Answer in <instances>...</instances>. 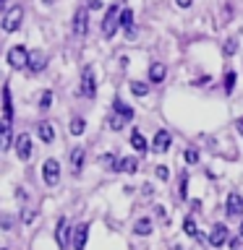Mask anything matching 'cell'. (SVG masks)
I'll use <instances>...</instances> for the list:
<instances>
[{"mask_svg":"<svg viewBox=\"0 0 243 250\" xmlns=\"http://www.w3.org/2000/svg\"><path fill=\"white\" fill-rule=\"evenodd\" d=\"M3 148H11V123H3Z\"/></svg>","mask_w":243,"mask_h":250,"instance_id":"4dcf8cb0","label":"cell"},{"mask_svg":"<svg viewBox=\"0 0 243 250\" xmlns=\"http://www.w3.org/2000/svg\"><path fill=\"white\" fill-rule=\"evenodd\" d=\"M84 128H86V123L81 120V117H73V120H71V133H73V136H81Z\"/></svg>","mask_w":243,"mask_h":250,"instance_id":"4316f807","label":"cell"},{"mask_svg":"<svg viewBox=\"0 0 243 250\" xmlns=\"http://www.w3.org/2000/svg\"><path fill=\"white\" fill-rule=\"evenodd\" d=\"M13 120V102H11V89L3 86V123Z\"/></svg>","mask_w":243,"mask_h":250,"instance_id":"9a60e30c","label":"cell"},{"mask_svg":"<svg viewBox=\"0 0 243 250\" xmlns=\"http://www.w3.org/2000/svg\"><path fill=\"white\" fill-rule=\"evenodd\" d=\"M133 232H136L139 237H149V234H152V222H149V219H139V222L133 224Z\"/></svg>","mask_w":243,"mask_h":250,"instance_id":"ffe728a7","label":"cell"},{"mask_svg":"<svg viewBox=\"0 0 243 250\" xmlns=\"http://www.w3.org/2000/svg\"><path fill=\"white\" fill-rule=\"evenodd\" d=\"M238 234H241V237H243V222H241V232H238Z\"/></svg>","mask_w":243,"mask_h":250,"instance_id":"f35d334b","label":"cell"},{"mask_svg":"<svg viewBox=\"0 0 243 250\" xmlns=\"http://www.w3.org/2000/svg\"><path fill=\"white\" fill-rule=\"evenodd\" d=\"M118 26H121V8L118 5H110L107 13H105V21H102V34L105 37H113Z\"/></svg>","mask_w":243,"mask_h":250,"instance_id":"6da1fadb","label":"cell"},{"mask_svg":"<svg viewBox=\"0 0 243 250\" xmlns=\"http://www.w3.org/2000/svg\"><path fill=\"white\" fill-rule=\"evenodd\" d=\"M123 125H125V117L123 115H118V112L110 115V128H113V130H121Z\"/></svg>","mask_w":243,"mask_h":250,"instance_id":"83f0119b","label":"cell"},{"mask_svg":"<svg viewBox=\"0 0 243 250\" xmlns=\"http://www.w3.org/2000/svg\"><path fill=\"white\" fill-rule=\"evenodd\" d=\"M99 164H102L105 169H118V159H115L113 154H102V156H99Z\"/></svg>","mask_w":243,"mask_h":250,"instance_id":"cb8c5ba5","label":"cell"},{"mask_svg":"<svg viewBox=\"0 0 243 250\" xmlns=\"http://www.w3.org/2000/svg\"><path fill=\"white\" fill-rule=\"evenodd\" d=\"M241 240H243V237H241V234H238V237H235V240H233V242H230V248H233V250H235V248H238V245H241Z\"/></svg>","mask_w":243,"mask_h":250,"instance_id":"d590c367","label":"cell"},{"mask_svg":"<svg viewBox=\"0 0 243 250\" xmlns=\"http://www.w3.org/2000/svg\"><path fill=\"white\" fill-rule=\"evenodd\" d=\"M139 169V159L136 156H125V159L118 162V172H125V175H133Z\"/></svg>","mask_w":243,"mask_h":250,"instance_id":"2e32d148","label":"cell"},{"mask_svg":"<svg viewBox=\"0 0 243 250\" xmlns=\"http://www.w3.org/2000/svg\"><path fill=\"white\" fill-rule=\"evenodd\" d=\"M183 159H186V164H196V162H199V151H196V148H186Z\"/></svg>","mask_w":243,"mask_h":250,"instance_id":"f546056e","label":"cell"},{"mask_svg":"<svg viewBox=\"0 0 243 250\" xmlns=\"http://www.w3.org/2000/svg\"><path fill=\"white\" fill-rule=\"evenodd\" d=\"M102 3H99V0H89V8H99Z\"/></svg>","mask_w":243,"mask_h":250,"instance_id":"74e56055","label":"cell"},{"mask_svg":"<svg viewBox=\"0 0 243 250\" xmlns=\"http://www.w3.org/2000/svg\"><path fill=\"white\" fill-rule=\"evenodd\" d=\"M186 188H188V177L183 175V177H180V198H186V195H188V193H186Z\"/></svg>","mask_w":243,"mask_h":250,"instance_id":"836d02e7","label":"cell"},{"mask_svg":"<svg viewBox=\"0 0 243 250\" xmlns=\"http://www.w3.org/2000/svg\"><path fill=\"white\" fill-rule=\"evenodd\" d=\"M170 144H172L170 133H168V130H157V136H154V141H152V151L165 154V151L170 148Z\"/></svg>","mask_w":243,"mask_h":250,"instance_id":"30bf717a","label":"cell"},{"mask_svg":"<svg viewBox=\"0 0 243 250\" xmlns=\"http://www.w3.org/2000/svg\"><path fill=\"white\" fill-rule=\"evenodd\" d=\"M225 242H227V227L225 224H215L212 232H209V245L212 248H222Z\"/></svg>","mask_w":243,"mask_h":250,"instance_id":"9c48e42d","label":"cell"},{"mask_svg":"<svg viewBox=\"0 0 243 250\" xmlns=\"http://www.w3.org/2000/svg\"><path fill=\"white\" fill-rule=\"evenodd\" d=\"M121 26H123L125 31H128V34L133 31V11H131V8H125V11H121Z\"/></svg>","mask_w":243,"mask_h":250,"instance_id":"7402d4cb","label":"cell"},{"mask_svg":"<svg viewBox=\"0 0 243 250\" xmlns=\"http://www.w3.org/2000/svg\"><path fill=\"white\" fill-rule=\"evenodd\" d=\"M165 73H168V68H165V62H152V68H149V81L152 83H160Z\"/></svg>","mask_w":243,"mask_h":250,"instance_id":"e0dca14e","label":"cell"},{"mask_svg":"<svg viewBox=\"0 0 243 250\" xmlns=\"http://www.w3.org/2000/svg\"><path fill=\"white\" fill-rule=\"evenodd\" d=\"M235 78H238V76H235V70L227 68L225 76H222V89H225V94H233V89H235Z\"/></svg>","mask_w":243,"mask_h":250,"instance_id":"44dd1931","label":"cell"},{"mask_svg":"<svg viewBox=\"0 0 243 250\" xmlns=\"http://www.w3.org/2000/svg\"><path fill=\"white\" fill-rule=\"evenodd\" d=\"M71 167H73V175H78L84 167V148L81 146H76L73 151H71Z\"/></svg>","mask_w":243,"mask_h":250,"instance_id":"ac0fdd59","label":"cell"},{"mask_svg":"<svg viewBox=\"0 0 243 250\" xmlns=\"http://www.w3.org/2000/svg\"><path fill=\"white\" fill-rule=\"evenodd\" d=\"M191 3H194V0H175V5H178V8H188Z\"/></svg>","mask_w":243,"mask_h":250,"instance_id":"e575fe53","label":"cell"},{"mask_svg":"<svg viewBox=\"0 0 243 250\" xmlns=\"http://www.w3.org/2000/svg\"><path fill=\"white\" fill-rule=\"evenodd\" d=\"M131 91L136 94V97H146V94H149V86L141 83V81H131Z\"/></svg>","mask_w":243,"mask_h":250,"instance_id":"484cf974","label":"cell"},{"mask_svg":"<svg viewBox=\"0 0 243 250\" xmlns=\"http://www.w3.org/2000/svg\"><path fill=\"white\" fill-rule=\"evenodd\" d=\"M42 177H45V185H50V188L58 185V180H60V164H58V159H47L42 164Z\"/></svg>","mask_w":243,"mask_h":250,"instance_id":"7a4b0ae2","label":"cell"},{"mask_svg":"<svg viewBox=\"0 0 243 250\" xmlns=\"http://www.w3.org/2000/svg\"><path fill=\"white\" fill-rule=\"evenodd\" d=\"M37 136L42 138V144H52L55 141V130H52V123L50 120H42L37 125Z\"/></svg>","mask_w":243,"mask_h":250,"instance_id":"5bb4252c","label":"cell"},{"mask_svg":"<svg viewBox=\"0 0 243 250\" xmlns=\"http://www.w3.org/2000/svg\"><path fill=\"white\" fill-rule=\"evenodd\" d=\"M39 107H42V109L52 107V91H45L42 97H39Z\"/></svg>","mask_w":243,"mask_h":250,"instance_id":"1f68e13d","label":"cell"},{"mask_svg":"<svg viewBox=\"0 0 243 250\" xmlns=\"http://www.w3.org/2000/svg\"><path fill=\"white\" fill-rule=\"evenodd\" d=\"M86 31H89V11H86V8H78L76 16H73V34L84 37Z\"/></svg>","mask_w":243,"mask_h":250,"instance_id":"52a82bcc","label":"cell"},{"mask_svg":"<svg viewBox=\"0 0 243 250\" xmlns=\"http://www.w3.org/2000/svg\"><path fill=\"white\" fill-rule=\"evenodd\" d=\"M225 211H227V216H241V214H243V198H241L238 193H230V195H227Z\"/></svg>","mask_w":243,"mask_h":250,"instance_id":"8fae6325","label":"cell"},{"mask_svg":"<svg viewBox=\"0 0 243 250\" xmlns=\"http://www.w3.org/2000/svg\"><path fill=\"white\" fill-rule=\"evenodd\" d=\"M8 62H11V68H26L29 65V52H26V47H21V44H16L8 50Z\"/></svg>","mask_w":243,"mask_h":250,"instance_id":"277c9868","label":"cell"},{"mask_svg":"<svg viewBox=\"0 0 243 250\" xmlns=\"http://www.w3.org/2000/svg\"><path fill=\"white\" fill-rule=\"evenodd\" d=\"M235 128H238V133H241V136H243V117H241L238 123H235Z\"/></svg>","mask_w":243,"mask_h":250,"instance_id":"8d00e7d4","label":"cell"},{"mask_svg":"<svg viewBox=\"0 0 243 250\" xmlns=\"http://www.w3.org/2000/svg\"><path fill=\"white\" fill-rule=\"evenodd\" d=\"M86 240H89V224H78L73 229V250H84L86 248Z\"/></svg>","mask_w":243,"mask_h":250,"instance_id":"7c38bea8","label":"cell"},{"mask_svg":"<svg viewBox=\"0 0 243 250\" xmlns=\"http://www.w3.org/2000/svg\"><path fill=\"white\" fill-rule=\"evenodd\" d=\"M157 177H160V180H168V177H170V169L165 167V164H157Z\"/></svg>","mask_w":243,"mask_h":250,"instance_id":"d6a6232c","label":"cell"},{"mask_svg":"<svg viewBox=\"0 0 243 250\" xmlns=\"http://www.w3.org/2000/svg\"><path fill=\"white\" fill-rule=\"evenodd\" d=\"M47 65V58H45V52L42 50H34V52H29V70L31 73H39V70H45Z\"/></svg>","mask_w":243,"mask_h":250,"instance_id":"4fadbf2b","label":"cell"},{"mask_svg":"<svg viewBox=\"0 0 243 250\" xmlns=\"http://www.w3.org/2000/svg\"><path fill=\"white\" fill-rule=\"evenodd\" d=\"M183 232L188 234V237H196V234H199V229H196V222H194L191 216L183 219Z\"/></svg>","mask_w":243,"mask_h":250,"instance_id":"d4e9b609","label":"cell"},{"mask_svg":"<svg viewBox=\"0 0 243 250\" xmlns=\"http://www.w3.org/2000/svg\"><path fill=\"white\" fill-rule=\"evenodd\" d=\"M131 146L136 148L139 154H146V151H149V144H146V138L141 136L139 130H133V133H131Z\"/></svg>","mask_w":243,"mask_h":250,"instance_id":"d6986e66","label":"cell"},{"mask_svg":"<svg viewBox=\"0 0 243 250\" xmlns=\"http://www.w3.org/2000/svg\"><path fill=\"white\" fill-rule=\"evenodd\" d=\"M71 232H73V229H68V219L66 216L58 219V224H55V242H58L60 250H66L68 240H71Z\"/></svg>","mask_w":243,"mask_h":250,"instance_id":"5b68a950","label":"cell"},{"mask_svg":"<svg viewBox=\"0 0 243 250\" xmlns=\"http://www.w3.org/2000/svg\"><path fill=\"white\" fill-rule=\"evenodd\" d=\"M21 19H24V8L21 5H13V8H8V13H5V19H3V29L11 34V31H16L21 26Z\"/></svg>","mask_w":243,"mask_h":250,"instance_id":"3957f363","label":"cell"},{"mask_svg":"<svg viewBox=\"0 0 243 250\" xmlns=\"http://www.w3.org/2000/svg\"><path fill=\"white\" fill-rule=\"evenodd\" d=\"M16 154H19L21 162H29L31 159V138H29V133L16 136Z\"/></svg>","mask_w":243,"mask_h":250,"instance_id":"ba28073f","label":"cell"},{"mask_svg":"<svg viewBox=\"0 0 243 250\" xmlns=\"http://www.w3.org/2000/svg\"><path fill=\"white\" fill-rule=\"evenodd\" d=\"M81 94L86 99H94V94H97V83H94V70L92 68H84V73H81Z\"/></svg>","mask_w":243,"mask_h":250,"instance_id":"8992f818","label":"cell"},{"mask_svg":"<svg viewBox=\"0 0 243 250\" xmlns=\"http://www.w3.org/2000/svg\"><path fill=\"white\" fill-rule=\"evenodd\" d=\"M235 50H238V42H235V39H227V42L222 44V55H227V58L235 55Z\"/></svg>","mask_w":243,"mask_h":250,"instance_id":"f1b7e54d","label":"cell"},{"mask_svg":"<svg viewBox=\"0 0 243 250\" xmlns=\"http://www.w3.org/2000/svg\"><path fill=\"white\" fill-rule=\"evenodd\" d=\"M113 112H118V115H123L125 120H131V117H133V109H131L128 104H123L121 99H115V102H113Z\"/></svg>","mask_w":243,"mask_h":250,"instance_id":"603a6c76","label":"cell"}]
</instances>
